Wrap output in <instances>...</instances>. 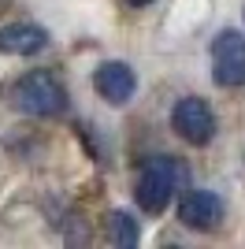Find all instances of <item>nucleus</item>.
Returning a JSON list of instances; mask_svg holds the SVG:
<instances>
[{
    "label": "nucleus",
    "instance_id": "f257e3e1",
    "mask_svg": "<svg viewBox=\"0 0 245 249\" xmlns=\"http://www.w3.org/2000/svg\"><path fill=\"white\" fill-rule=\"evenodd\" d=\"M186 178V167L175 156H149L138 167V182H134V201L145 212H163L175 201L178 186Z\"/></svg>",
    "mask_w": 245,
    "mask_h": 249
},
{
    "label": "nucleus",
    "instance_id": "f03ea898",
    "mask_svg": "<svg viewBox=\"0 0 245 249\" xmlns=\"http://www.w3.org/2000/svg\"><path fill=\"white\" fill-rule=\"evenodd\" d=\"M11 101H15L19 112L34 115V119H56V115L67 112L71 97H67V86H63L52 71H30V74H22L19 82H15Z\"/></svg>",
    "mask_w": 245,
    "mask_h": 249
},
{
    "label": "nucleus",
    "instance_id": "7ed1b4c3",
    "mask_svg": "<svg viewBox=\"0 0 245 249\" xmlns=\"http://www.w3.org/2000/svg\"><path fill=\"white\" fill-rule=\"evenodd\" d=\"M212 78L223 89L245 86V34L227 26L212 37Z\"/></svg>",
    "mask_w": 245,
    "mask_h": 249
},
{
    "label": "nucleus",
    "instance_id": "20e7f679",
    "mask_svg": "<svg viewBox=\"0 0 245 249\" xmlns=\"http://www.w3.org/2000/svg\"><path fill=\"white\" fill-rule=\"evenodd\" d=\"M171 126L186 145H208L215 138V112L204 97H182L171 108Z\"/></svg>",
    "mask_w": 245,
    "mask_h": 249
},
{
    "label": "nucleus",
    "instance_id": "39448f33",
    "mask_svg": "<svg viewBox=\"0 0 245 249\" xmlns=\"http://www.w3.org/2000/svg\"><path fill=\"white\" fill-rule=\"evenodd\" d=\"M178 223L197 234H208L223 223V197L215 190H190L178 201Z\"/></svg>",
    "mask_w": 245,
    "mask_h": 249
},
{
    "label": "nucleus",
    "instance_id": "423d86ee",
    "mask_svg": "<svg viewBox=\"0 0 245 249\" xmlns=\"http://www.w3.org/2000/svg\"><path fill=\"white\" fill-rule=\"evenodd\" d=\"M93 89L108 104H126L134 97V89H138V74L130 71V63H122V60H104L93 71Z\"/></svg>",
    "mask_w": 245,
    "mask_h": 249
},
{
    "label": "nucleus",
    "instance_id": "0eeeda50",
    "mask_svg": "<svg viewBox=\"0 0 245 249\" xmlns=\"http://www.w3.org/2000/svg\"><path fill=\"white\" fill-rule=\"evenodd\" d=\"M49 49V30L37 22H4L0 26V52L4 56H37Z\"/></svg>",
    "mask_w": 245,
    "mask_h": 249
},
{
    "label": "nucleus",
    "instance_id": "6e6552de",
    "mask_svg": "<svg viewBox=\"0 0 245 249\" xmlns=\"http://www.w3.org/2000/svg\"><path fill=\"white\" fill-rule=\"evenodd\" d=\"M108 242L119 246V249H134L141 242V223H138V216H130L126 208L108 212Z\"/></svg>",
    "mask_w": 245,
    "mask_h": 249
},
{
    "label": "nucleus",
    "instance_id": "1a4fd4ad",
    "mask_svg": "<svg viewBox=\"0 0 245 249\" xmlns=\"http://www.w3.org/2000/svg\"><path fill=\"white\" fill-rule=\"evenodd\" d=\"M126 4H130V8H149L153 0H126Z\"/></svg>",
    "mask_w": 245,
    "mask_h": 249
}]
</instances>
